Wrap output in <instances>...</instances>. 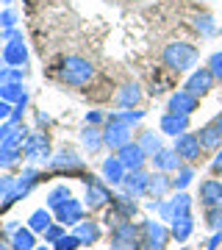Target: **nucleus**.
Segmentation results:
<instances>
[{
    "label": "nucleus",
    "mask_w": 222,
    "mask_h": 250,
    "mask_svg": "<svg viewBox=\"0 0 222 250\" xmlns=\"http://www.w3.org/2000/svg\"><path fill=\"white\" fill-rule=\"evenodd\" d=\"M92 78H95V67H92V62L83 59V56H67V59H61V64H59V81L67 83V86L81 89V86H86Z\"/></svg>",
    "instance_id": "1"
},
{
    "label": "nucleus",
    "mask_w": 222,
    "mask_h": 250,
    "mask_svg": "<svg viewBox=\"0 0 222 250\" xmlns=\"http://www.w3.org/2000/svg\"><path fill=\"white\" fill-rule=\"evenodd\" d=\"M200 53H197L195 45H189V42H169L164 50H161V62L164 67L172 72H189L192 67L197 64Z\"/></svg>",
    "instance_id": "2"
},
{
    "label": "nucleus",
    "mask_w": 222,
    "mask_h": 250,
    "mask_svg": "<svg viewBox=\"0 0 222 250\" xmlns=\"http://www.w3.org/2000/svg\"><path fill=\"white\" fill-rule=\"evenodd\" d=\"M169 242V228L156 220H144L139 228V250H164Z\"/></svg>",
    "instance_id": "3"
},
{
    "label": "nucleus",
    "mask_w": 222,
    "mask_h": 250,
    "mask_svg": "<svg viewBox=\"0 0 222 250\" xmlns=\"http://www.w3.org/2000/svg\"><path fill=\"white\" fill-rule=\"evenodd\" d=\"M108 250H139V225L133 220L114 225L108 236Z\"/></svg>",
    "instance_id": "4"
},
{
    "label": "nucleus",
    "mask_w": 222,
    "mask_h": 250,
    "mask_svg": "<svg viewBox=\"0 0 222 250\" xmlns=\"http://www.w3.org/2000/svg\"><path fill=\"white\" fill-rule=\"evenodd\" d=\"M83 184H86V195H83V206H86L89 211H98V208H106L111 200H114V195H111V189H108L106 181H98V178H83Z\"/></svg>",
    "instance_id": "5"
},
{
    "label": "nucleus",
    "mask_w": 222,
    "mask_h": 250,
    "mask_svg": "<svg viewBox=\"0 0 222 250\" xmlns=\"http://www.w3.org/2000/svg\"><path fill=\"white\" fill-rule=\"evenodd\" d=\"M39 178H42V172L36 170V167H28V170H22V175H17V181H14V189L9 192V197L3 200V206H0V211H6L9 206H14V203H20L22 197L31 192V189L39 184Z\"/></svg>",
    "instance_id": "6"
},
{
    "label": "nucleus",
    "mask_w": 222,
    "mask_h": 250,
    "mask_svg": "<svg viewBox=\"0 0 222 250\" xmlns=\"http://www.w3.org/2000/svg\"><path fill=\"white\" fill-rule=\"evenodd\" d=\"M133 214H136V197L122 192V195H117L111 200V208H108V214H106V225L114 228V225L125 223V220H133Z\"/></svg>",
    "instance_id": "7"
},
{
    "label": "nucleus",
    "mask_w": 222,
    "mask_h": 250,
    "mask_svg": "<svg viewBox=\"0 0 222 250\" xmlns=\"http://www.w3.org/2000/svg\"><path fill=\"white\" fill-rule=\"evenodd\" d=\"M22 156H25L28 161H50V139L44 134H39V131H34V134H28V139L22 142Z\"/></svg>",
    "instance_id": "8"
},
{
    "label": "nucleus",
    "mask_w": 222,
    "mask_h": 250,
    "mask_svg": "<svg viewBox=\"0 0 222 250\" xmlns=\"http://www.w3.org/2000/svg\"><path fill=\"white\" fill-rule=\"evenodd\" d=\"M159 214H161V223H172L175 217H183V214H192V197L186 192H178L167 200V203H159Z\"/></svg>",
    "instance_id": "9"
},
{
    "label": "nucleus",
    "mask_w": 222,
    "mask_h": 250,
    "mask_svg": "<svg viewBox=\"0 0 222 250\" xmlns=\"http://www.w3.org/2000/svg\"><path fill=\"white\" fill-rule=\"evenodd\" d=\"M131 125L125 123H114V120H106V128H103V142H106L108 150H120V147H125L128 142H133L131 139Z\"/></svg>",
    "instance_id": "10"
},
{
    "label": "nucleus",
    "mask_w": 222,
    "mask_h": 250,
    "mask_svg": "<svg viewBox=\"0 0 222 250\" xmlns=\"http://www.w3.org/2000/svg\"><path fill=\"white\" fill-rule=\"evenodd\" d=\"M214 83H217L214 72L208 70V67H197V70L186 78V86H183V89L192 92L195 98H205V95H208V92L214 89Z\"/></svg>",
    "instance_id": "11"
},
{
    "label": "nucleus",
    "mask_w": 222,
    "mask_h": 250,
    "mask_svg": "<svg viewBox=\"0 0 222 250\" xmlns=\"http://www.w3.org/2000/svg\"><path fill=\"white\" fill-rule=\"evenodd\" d=\"M197 106H200V98H195V95L186 92V89H178V92H172V95L167 98V111H172V114L192 117L197 111Z\"/></svg>",
    "instance_id": "12"
},
{
    "label": "nucleus",
    "mask_w": 222,
    "mask_h": 250,
    "mask_svg": "<svg viewBox=\"0 0 222 250\" xmlns=\"http://www.w3.org/2000/svg\"><path fill=\"white\" fill-rule=\"evenodd\" d=\"M50 170H56V172H81L86 164H83V156H78L75 150H59V153H53L50 156Z\"/></svg>",
    "instance_id": "13"
},
{
    "label": "nucleus",
    "mask_w": 222,
    "mask_h": 250,
    "mask_svg": "<svg viewBox=\"0 0 222 250\" xmlns=\"http://www.w3.org/2000/svg\"><path fill=\"white\" fill-rule=\"evenodd\" d=\"M3 62L9 64V67H25L28 64V45L22 34L17 39H9V42H3Z\"/></svg>",
    "instance_id": "14"
},
{
    "label": "nucleus",
    "mask_w": 222,
    "mask_h": 250,
    "mask_svg": "<svg viewBox=\"0 0 222 250\" xmlns=\"http://www.w3.org/2000/svg\"><path fill=\"white\" fill-rule=\"evenodd\" d=\"M159 131L164 136H181V134H186L189 131V117L186 114H172V111H164L159 120Z\"/></svg>",
    "instance_id": "15"
},
{
    "label": "nucleus",
    "mask_w": 222,
    "mask_h": 250,
    "mask_svg": "<svg viewBox=\"0 0 222 250\" xmlns=\"http://www.w3.org/2000/svg\"><path fill=\"white\" fill-rule=\"evenodd\" d=\"M147 189H150V172L128 170V175H125V181H122V192H128V195H133V197H144Z\"/></svg>",
    "instance_id": "16"
},
{
    "label": "nucleus",
    "mask_w": 222,
    "mask_h": 250,
    "mask_svg": "<svg viewBox=\"0 0 222 250\" xmlns=\"http://www.w3.org/2000/svg\"><path fill=\"white\" fill-rule=\"evenodd\" d=\"M175 150H178V156L183 161H197L200 159V150H203V145H200V139H197V134H181V136H175Z\"/></svg>",
    "instance_id": "17"
},
{
    "label": "nucleus",
    "mask_w": 222,
    "mask_h": 250,
    "mask_svg": "<svg viewBox=\"0 0 222 250\" xmlns=\"http://www.w3.org/2000/svg\"><path fill=\"white\" fill-rule=\"evenodd\" d=\"M100 172H103V181H106L108 187H122L125 175H128V170H125V164L120 161V156H108V159H103Z\"/></svg>",
    "instance_id": "18"
},
{
    "label": "nucleus",
    "mask_w": 222,
    "mask_h": 250,
    "mask_svg": "<svg viewBox=\"0 0 222 250\" xmlns=\"http://www.w3.org/2000/svg\"><path fill=\"white\" fill-rule=\"evenodd\" d=\"M120 161L125 164V170H144V161H147V153L139 147V142H128L125 147L117 150Z\"/></svg>",
    "instance_id": "19"
},
{
    "label": "nucleus",
    "mask_w": 222,
    "mask_h": 250,
    "mask_svg": "<svg viewBox=\"0 0 222 250\" xmlns=\"http://www.w3.org/2000/svg\"><path fill=\"white\" fill-rule=\"evenodd\" d=\"M83 208H86V206L81 203V200L70 197V200H67L61 208H59V211H53V214H56V223H61V225H78L81 220H86V217H83Z\"/></svg>",
    "instance_id": "20"
},
{
    "label": "nucleus",
    "mask_w": 222,
    "mask_h": 250,
    "mask_svg": "<svg viewBox=\"0 0 222 250\" xmlns=\"http://www.w3.org/2000/svg\"><path fill=\"white\" fill-rule=\"evenodd\" d=\"M150 161H153V170L156 172H178V167L183 164V159L178 156L175 147H172V150H169V147H161Z\"/></svg>",
    "instance_id": "21"
},
{
    "label": "nucleus",
    "mask_w": 222,
    "mask_h": 250,
    "mask_svg": "<svg viewBox=\"0 0 222 250\" xmlns=\"http://www.w3.org/2000/svg\"><path fill=\"white\" fill-rule=\"evenodd\" d=\"M139 100H142V89H139V83H122L114 95V103L120 108H136L139 106Z\"/></svg>",
    "instance_id": "22"
},
{
    "label": "nucleus",
    "mask_w": 222,
    "mask_h": 250,
    "mask_svg": "<svg viewBox=\"0 0 222 250\" xmlns=\"http://www.w3.org/2000/svg\"><path fill=\"white\" fill-rule=\"evenodd\" d=\"M200 203L205 208H211V206H220L222 203V181L217 178H205L200 184Z\"/></svg>",
    "instance_id": "23"
},
{
    "label": "nucleus",
    "mask_w": 222,
    "mask_h": 250,
    "mask_svg": "<svg viewBox=\"0 0 222 250\" xmlns=\"http://www.w3.org/2000/svg\"><path fill=\"white\" fill-rule=\"evenodd\" d=\"M195 231V217L192 214H183V217H175L172 223H169V236L181 245V242H186Z\"/></svg>",
    "instance_id": "24"
},
{
    "label": "nucleus",
    "mask_w": 222,
    "mask_h": 250,
    "mask_svg": "<svg viewBox=\"0 0 222 250\" xmlns=\"http://www.w3.org/2000/svg\"><path fill=\"white\" fill-rule=\"evenodd\" d=\"M11 250H34L36 248V233L28 228V225H20L17 231L9 236Z\"/></svg>",
    "instance_id": "25"
},
{
    "label": "nucleus",
    "mask_w": 222,
    "mask_h": 250,
    "mask_svg": "<svg viewBox=\"0 0 222 250\" xmlns=\"http://www.w3.org/2000/svg\"><path fill=\"white\" fill-rule=\"evenodd\" d=\"M172 187V178H169V172H153L150 175V189H147V195L153 197V200H164V195H167Z\"/></svg>",
    "instance_id": "26"
},
{
    "label": "nucleus",
    "mask_w": 222,
    "mask_h": 250,
    "mask_svg": "<svg viewBox=\"0 0 222 250\" xmlns=\"http://www.w3.org/2000/svg\"><path fill=\"white\" fill-rule=\"evenodd\" d=\"M197 139H200V145H203V150H220L222 147V131L214 123L205 125V128H200V131H197Z\"/></svg>",
    "instance_id": "27"
},
{
    "label": "nucleus",
    "mask_w": 222,
    "mask_h": 250,
    "mask_svg": "<svg viewBox=\"0 0 222 250\" xmlns=\"http://www.w3.org/2000/svg\"><path fill=\"white\" fill-rule=\"evenodd\" d=\"M81 145H83L89 153H98L100 147H106V142H103V131H100L98 125H86V128L81 131Z\"/></svg>",
    "instance_id": "28"
},
{
    "label": "nucleus",
    "mask_w": 222,
    "mask_h": 250,
    "mask_svg": "<svg viewBox=\"0 0 222 250\" xmlns=\"http://www.w3.org/2000/svg\"><path fill=\"white\" fill-rule=\"evenodd\" d=\"M75 236L81 239V245H95L100 239V225L95 220H81L75 225Z\"/></svg>",
    "instance_id": "29"
},
{
    "label": "nucleus",
    "mask_w": 222,
    "mask_h": 250,
    "mask_svg": "<svg viewBox=\"0 0 222 250\" xmlns=\"http://www.w3.org/2000/svg\"><path fill=\"white\" fill-rule=\"evenodd\" d=\"M53 223L56 220H53V211H50V208H36L34 214L28 217V228L34 233H44Z\"/></svg>",
    "instance_id": "30"
},
{
    "label": "nucleus",
    "mask_w": 222,
    "mask_h": 250,
    "mask_svg": "<svg viewBox=\"0 0 222 250\" xmlns=\"http://www.w3.org/2000/svg\"><path fill=\"white\" fill-rule=\"evenodd\" d=\"M136 142H139V147L147 153V159H153V156L164 147V145H161V134H156V131H142Z\"/></svg>",
    "instance_id": "31"
},
{
    "label": "nucleus",
    "mask_w": 222,
    "mask_h": 250,
    "mask_svg": "<svg viewBox=\"0 0 222 250\" xmlns=\"http://www.w3.org/2000/svg\"><path fill=\"white\" fill-rule=\"evenodd\" d=\"M70 197H72L70 187H67V184H59V187H53L50 192H47V208H50V211H59Z\"/></svg>",
    "instance_id": "32"
},
{
    "label": "nucleus",
    "mask_w": 222,
    "mask_h": 250,
    "mask_svg": "<svg viewBox=\"0 0 222 250\" xmlns=\"http://www.w3.org/2000/svg\"><path fill=\"white\" fill-rule=\"evenodd\" d=\"M106 120H114V123H125V125H136L144 120V111L142 108H125V111H111V114L106 117Z\"/></svg>",
    "instance_id": "33"
},
{
    "label": "nucleus",
    "mask_w": 222,
    "mask_h": 250,
    "mask_svg": "<svg viewBox=\"0 0 222 250\" xmlns=\"http://www.w3.org/2000/svg\"><path fill=\"white\" fill-rule=\"evenodd\" d=\"M192 22H195V31H197L200 36H214L217 31H220V28L214 25V17H211V14H197Z\"/></svg>",
    "instance_id": "34"
},
{
    "label": "nucleus",
    "mask_w": 222,
    "mask_h": 250,
    "mask_svg": "<svg viewBox=\"0 0 222 250\" xmlns=\"http://www.w3.org/2000/svg\"><path fill=\"white\" fill-rule=\"evenodd\" d=\"M192 178H195V170H192V167H186V164H181V167H178V172H175V178H172V187H175L178 192H183V189L192 184Z\"/></svg>",
    "instance_id": "35"
},
{
    "label": "nucleus",
    "mask_w": 222,
    "mask_h": 250,
    "mask_svg": "<svg viewBox=\"0 0 222 250\" xmlns=\"http://www.w3.org/2000/svg\"><path fill=\"white\" fill-rule=\"evenodd\" d=\"M22 95H25V86H22V83H0V98H3V100L17 103Z\"/></svg>",
    "instance_id": "36"
},
{
    "label": "nucleus",
    "mask_w": 222,
    "mask_h": 250,
    "mask_svg": "<svg viewBox=\"0 0 222 250\" xmlns=\"http://www.w3.org/2000/svg\"><path fill=\"white\" fill-rule=\"evenodd\" d=\"M25 67H3L0 70V83H22Z\"/></svg>",
    "instance_id": "37"
},
{
    "label": "nucleus",
    "mask_w": 222,
    "mask_h": 250,
    "mask_svg": "<svg viewBox=\"0 0 222 250\" xmlns=\"http://www.w3.org/2000/svg\"><path fill=\"white\" fill-rule=\"evenodd\" d=\"M205 225H208L211 231H222V203L211 206V208L205 211Z\"/></svg>",
    "instance_id": "38"
},
{
    "label": "nucleus",
    "mask_w": 222,
    "mask_h": 250,
    "mask_svg": "<svg viewBox=\"0 0 222 250\" xmlns=\"http://www.w3.org/2000/svg\"><path fill=\"white\" fill-rule=\"evenodd\" d=\"M64 233H67V225H61V223H53L50 225V228H47V231L42 233L44 236V242H47V245H56V242L61 239Z\"/></svg>",
    "instance_id": "39"
},
{
    "label": "nucleus",
    "mask_w": 222,
    "mask_h": 250,
    "mask_svg": "<svg viewBox=\"0 0 222 250\" xmlns=\"http://www.w3.org/2000/svg\"><path fill=\"white\" fill-rule=\"evenodd\" d=\"M78 248H81V239L75 233H64L61 239L53 245V250H78Z\"/></svg>",
    "instance_id": "40"
},
{
    "label": "nucleus",
    "mask_w": 222,
    "mask_h": 250,
    "mask_svg": "<svg viewBox=\"0 0 222 250\" xmlns=\"http://www.w3.org/2000/svg\"><path fill=\"white\" fill-rule=\"evenodd\" d=\"M205 67L214 72V78L217 81H222V50H217V53L208 56V64H205Z\"/></svg>",
    "instance_id": "41"
},
{
    "label": "nucleus",
    "mask_w": 222,
    "mask_h": 250,
    "mask_svg": "<svg viewBox=\"0 0 222 250\" xmlns=\"http://www.w3.org/2000/svg\"><path fill=\"white\" fill-rule=\"evenodd\" d=\"M14 181H17V175H3V178H0V206H3V200H6L9 192L14 189Z\"/></svg>",
    "instance_id": "42"
},
{
    "label": "nucleus",
    "mask_w": 222,
    "mask_h": 250,
    "mask_svg": "<svg viewBox=\"0 0 222 250\" xmlns=\"http://www.w3.org/2000/svg\"><path fill=\"white\" fill-rule=\"evenodd\" d=\"M14 22H17V14L11 9H6L3 14H0V28H14Z\"/></svg>",
    "instance_id": "43"
},
{
    "label": "nucleus",
    "mask_w": 222,
    "mask_h": 250,
    "mask_svg": "<svg viewBox=\"0 0 222 250\" xmlns=\"http://www.w3.org/2000/svg\"><path fill=\"white\" fill-rule=\"evenodd\" d=\"M11 111H14V106H11L9 100L0 98V123H9V120H11Z\"/></svg>",
    "instance_id": "44"
},
{
    "label": "nucleus",
    "mask_w": 222,
    "mask_h": 250,
    "mask_svg": "<svg viewBox=\"0 0 222 250\" xmlns=\"http://www.w3.org/2000/svg\"><path fill=\"white\" fill-rule=\"evenodd\" d=\"M86 125H100V123H106V114L103 111H86Z\"/></svg>",
    "instance_id": "45"
},
{
    "label": "nucleus",
    "mask_w": 222,
    "mask_h": 250,
    "mask_svg": "<svg viewBox=\"0 0 222 250\" xmlns=\"http://www.w3.org/2000/svg\"><path fill=\"white\" fill-rule=\"evenodd\" d=\"M222 245V231H214V236L208 239V245H205V250H217Z\"/></svg>",
    "instance_id": "46"
},
{
    "label": "nucleus",
    "mask_w": 222,
    "mask_h": 250,
    "mask_svg": "<svg viewBox=\"0 0 222 250\" xmlns=\"http://www.w3.org/2000/svg\"><path fill=\"white\" fill-rule=\"evenodd\" d=\"M211 172L214 175H220L222 172V147L217 150V156H214V161H211Z\"/></svg>",
    "instance_id": "47"
},
{
    "label": "nucleus",
    "mask_w": 222,
    "mask_h": 250,
    "mask_svg": "<svg viewBox=\"0 0 222 250\" xmlns=\"http://www.w3.org/2000/svg\"><path fill=\"white\" fill-rule=\"evenodd\" d=\"M0 36H3V42H9V39H17L20 31H17V28H3V34H0Z\"/></svg>",
    "instance_id": "48"
},
{
    "label": "nucleus",
    "mask_w": 222,
    "mask_h": 250,
    "mask_svg": "<svg viewBox=\"0 0 222 250\" xmlns=\"http://www.w3.org/2000/svg\"><path fill=\"white\" fill-rule=\"evenodd\" d=\"M214 125H217V128H220V131H222V111H220V114H217V120H214Z\"/></svg>",
    "instance_id": "49"
},
{
    "label": "nucleus",
    "mask_w": 222,
    "mask_h": 250,
    "mask_svg": "<svg viewBox=\"0 0 222 250\" xmlns=\"http://www.w3.org/2000/svg\"><path fill=\"white\" fill-rule=\"evenodd\" d=\"M34 250H50V248H47V242H44V245H36Z\"/></svg>",
    "instance_id": "50"
},
{
    "label": "nucleus",
    "mask_w": 222,
    "mask_h": 250,
    "mask_svg": "<svg viewBox=\"0 0 222 250\" xmlns=\"http://www.w3.org/2000/svg\"><path fill=\"white\" fill-rule=\"evenodd\" d=\"M0 167H3V159H0Z\"/></svg>",
    "instance_id": "51"
},
{
    "label": "nucleus",
    "mask_w": 222,
    "mask_h": 250,
    "mask_svg": "<svg viewBox=\"0 0 222 250\" xmlns=\"http://www.w3.org/2000/svg\"><path fill=\"white\" fill-rule=\"evenodd\" d=\"M3 3H11V0H3Z\"/></svg>",
    "instance_id": "52"
},
{
    "label": "nucleus",
    "mask_w": 222,
    "mask_h": 250,
    "mask_svg": "<svg viewBox=\"0 0 222 250\" xmlns=\"http://www.w3.org/2000/svg\"><path fill=\"white\" fill-rule=\"evenodd\" d=\"M220 34H222V25H220Z\"/></svg>",
    "instance_id": "53"
},
{
    "label": "nucleus",
    "mask_w": 222,
    "mask_h": 250,
    "mask_svg": "<svg viewBox=\"0 0 222 250\" xmlns=\"http://www.w3.org/2000/svg\"><path fill=\"white\" fill-rule=\"evenodd\" d=\"M0 250H3V248H0Z\"/></svg>",
    "instance_id": "54"
}]
</instances>
